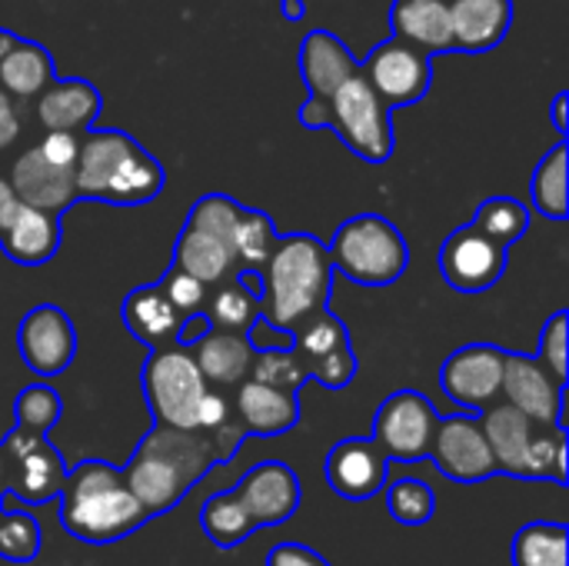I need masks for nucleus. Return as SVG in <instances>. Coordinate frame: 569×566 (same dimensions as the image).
<instances>
[{
  "label": "nucleus",
  "mask_w": 569,
  "mask_h": 566,
  "mask_svg": "<svg viewBox=\"0 0 569 566\" xmlns=\"http://www.w3.org/2000/svg\"><path fill=\"white\" fill-rule=\"evenodd\" d=\"M217 464H223V457L207 430L153 424V430L137 444L133 457L127 460V467H120V474L153 520L180 507V500Z\"/></svg>",
  "instance_id": "obj_1"
},
{
  "label": "nucleus",
  "mask_w": 569,
  "mask_h": 566,
  "mask_svg": "<svg viewBox=\"0 0 569 566\" xmlns=\"http://www.w3.org/2000/svg\"><path fill=\"white\" fill-rule=\"evenodd\" d=\"M260 274V317L273 327L293 330L327 307L333 290V260L313 234L277 237L273 254Z\"/></svg>",
  "instance_id": "obj_2"
},
{
  "label": "nucleus",
  "mask_w": 569,
  "mask_h": 566,
  "mask_svg": "<svg viewBox=\"0 0 569 566\" xmlns=\"http://www.w3.org/2000/svg\"><path fill=\"white\" fill-rule=\"evenodd\" d=\"M167 173L160 160L123 130H83L73 163L77 200L140 207L160 197Z\"/></svg>",
  "instance_id": "obj_3"
},
{
  "label": "nucleus",
  "mask_w": 569,
  "mask_h": 566,
  "mask_svg": "<svg viewBox=\"0 0 569 566\" xmlns=\"http://www.w3.org/2000/svg\"><path fill=\"white\" fill-rule=\"evenodd\" d=\"M60 524L83 544H117L150 524L123 474L107 460H83L67 470L60 487Z\"/></svg>",
  "instance_id": "obj_4"
},
{
  "label": "nucleus",
  "mask_w": 569,
  "mask_h": 566,
  "mask_svg": "<svg viewBox=\"0 0 569 566\" xmlns=\"http://www.w3.org/2000/svg\"><path fill=\"white\" fill-rule=\"evenodd\" d=\"M333 270L363 287H390L410 267V247L400 227L380 214H360L337 227L330 240Z\"/></svg>",
  "instance_id": "obj_5"
},
{
  "label": "nucleus",
  "mask_w": 569,
  "mask_h": 566,
  "mask_svg": "<svg viewBox=\"0 0 569 566\" xmlns=\"http://www.w3.org/2000/svg\"><path fill=\"white\" fill-rule=\"evenodd\" d=\"M140 387L147 397V407L157 424L163 427H197V407L207 394V380L193 360V350L183 344H167L153 347L143 370H140Z\"/></svg>",
  "instance_id": "obj_6"
},
{
  "label": "nucleus",
  "mask_w": 569,
  "mask_h": 566,
  "mask_svg": "<svg viewBox=\"0 0 569 566\" xmlns=\"http://www.w3.org/2000/svg\"><path fill=\"white\" fill-rule=\"evenodd\" d=\"M390 110L393 107L357 70L330 97V127L367 163H387L397 143Z\"/></svg>",
  "instance_id": "obj_7"
},
{
  "label": "nucleus",
  "mask_w": 569,
  "mask_h": 566,
  "mask_svg": "<svg viewBox=\"0 0 569 566\" xmlns=\"http://www.w3.org/2000/svg\"><path fill=\"white\" fill-rule=\"evenodd\" d=\"M3 457V497H13L27 507H43L60 497L67 480V464L60 450L47 440V434L13 427L0 440Z\"/></svg>",
  "instance_id": "obj_8"
},
{
  "label": "nucleus",
  "mask_w": 569,
  "mask_h": 566,
  "mask_svg": "<svg viewBox=\"0 0 569 566\" xmlns=\"http://www.w3.org/2000/svg\"><path fill=\"white\" fill-rule=\"evenodd\" d=\"M437 407L420 390H397L390 394L373 417V444L383 450L387 460L417 464L430 457L433 434H437Z\"/></svg>",
  "instance_id": "obj_9"
},
{
  "label": "nucleus",
  "mask_w": 569,
  "mask_h": 566,
  "mask_svg": "<svg viewBox=\"0 0 569 566\" xmlns=\"http://www.w3.org/2000/svg\"><path fill=\"white\" fill-rule=\"evenodd\" d=\"M503 357L507 350L497 344H467L453 350L440 367V387L443 394L473 414H483L490 404L500 400L503 387Z\"/></svg>",
  "instance_id": "obj_10"
},
{
  "label": "nucleus",
  "mask_w": 569,
  "mask_h": 566,
  "mask_svg": "<svg viewBox=\"0 0 569 566\" xmlns=\"http://www.w3.org/2000/svg\"><path fill=\"white\" fill-rule=\"evenodd\" d=\"M360 73L390 107H403V103H417L430 90L433 63H430V53L393 37L370 50Z\"/></svg>",
  "instance_id": "obj_11"
},
{
  "label": "nucleus",
  "mask_w": 569,
  "mask_h": 566,
  "mask_svg": "<svg viewBox=\"0 0 569 566\" xmlns=\"http://www.w3.org/2000/svg\"><path fill=\"white\" fill-rule=\"evenodd\" d=\"M507 250V244L487 237L473 224L457 227L440 247V274L460 294H483L503 277Z\"/></svg>",
  "instance_id": "obj_12"
},
{
  "label": "nucleus",
  "mask_w": 569,
  "mask_h": 566,
  "mask_svg": "<svg viewBox=\"0 0 569 566\" xmlns=\"http://www.w3.org/2000/svg\"><path fill=\"white\" fill-rule=\"evenodd\" d=\"M430 460L440 467V474L453 484H483L497 477V460L490 454L487 434L480 417H440Z\"/></svg>",
  "instance_id": "obj_13"
},
{
  "label": "nucleus",
  "mask_w": 569,
  "mask_h": 566,
  "mask_svg": "<svg viewBox=\"0 0 569 566\" xmlns=\"http://www.w3.org/2000/svg\"><path fill=\"white\" fill-rule=\"evenodd\" d=\"M17 347L37 377H57L63 374L77 357V330L63 307L57 304H37L23 314L17 330Z\"/></svg>",
  "instance_id": "obj_14"
},
{
  "label": "nucleus",
  "mask_w": 569,
  "mask_h": 566,
  "mask_svg": "<svg viewBox=\"0 0 569 566\" xmlns=\"http://www.w3.org/2000/svg\"><path fill=\"white\" fill-rule=\"evenodd\" d=\"M323 477L337 497L350 504H363L383 494L390 477V460L373 444V437H347L327 454Z\"/></svg>",
  "instance_id": "obj_15"
},
{
  "label": "nucleus",
  "mask_w": 569,
  "mask_h": 566,
  "mask_svg": "<svg viewBox=\"0 0 569 566\" xmlns=\"http://www.w3.org/2000/svg\"><path fill=\"white\" fill-rule=\"evenodd\" d=\"M233 494L257 524V530L283 527L300 507V480L283 460H263L250 467L233 487Z\"/></svg>",
  "instance_id": "obj_16"
},
{
  "label": "nucleus",
  "mask_w": 569,
  "mask_h": 566,
  "mask_svg": "<svg viewBox=\"0 0 569 566\" xmlns=\"http://www.w3.org/2000/svg\"><path fill=\"white\" fill-rule=\"evenodd\" d=\"M60 247V217L17 200L0 203V250L20 267H43Z\"/></svg>",
  "instance_id": "obj_17"
},
{
  "label": "nucleus",
  "mask_w": 569,
  "mask_h": 566,
  "mask_svg": "<svg viewBox=\"0 0 569 566\" xmlns=\"http://www.w3.org/2000/svg\"><path fill=\"white\" fill-rule=\"evenodd\" d=\"M563 390H567V384H560L537 357H527V354L503 357L500 400L513 404L530 420L563 424Z\"/></svg>",
  "instance_id": "obj_18"
},
{
  "label": "nucleus",
  "mask_w": 569,
  "mask_h": 566,
  "mask_svg": "<svg viewBox=\"0 0 569 566\" xmlns=\"http://www.w3.org/2000/svg\"><path fill=\"white\" fill-rule=\"evenodd\" d=\"M10 193L30 207H40L47 214H63L77 203L73 187V167H60L50 157L40 153V147H27L10 170Z\"/></svg>",
  "instance_id": "obj_19"
},
{
  "label": "nucleus",
  "mask_w": 569,
  "mask_h": 566,
  "mask_svg": "<svg viewBox=\"0 0 569 566\" xmlns=\"http://www.w3.org/2000/svg\"><path fill=\"white\" fill-rule=\"evenodd\" d=\"M233 410L250 437H280L297 427L300 397H297V390L270 387V384L247 377L243 384H237Z\"/></svg>",
  "instance_id": "obj_20"
},
{
  "label": "nucleus",
  "mask_w": 569,
  "mask_h": 566,
  "mask_svg": "<svg viewBox=\"0 0 569 566\" xmlns=\"http://www.w3.org/2000/svg\"><path fill=\"white\" fill-rule=\"evenodd\" d=\"M100 90L83 77H63L50 80L37 93V120L43 130H67L83 133L97 123L100 113Z\"/></svg>",
  "instance_id": "obj_21"
},
{
  "label": "nucleus",
  "mask_w": 569,
  "mask_h": 566,
  "mask_svg": "<svg viewBox=\"0 0 569 566\" xmlns=\"http://www.w3.org/2000/svg\"><path fill=\"white\" fill-rule=\"evenodd\" d=\"M480 424H483V434H487V444H490V454L497 460V474H507V477H527V454H530V440L537 434V420H530L523 410H517L513 404L507 400H497L490 404L483 414H480Z\"/></svg>",
  "instance_id": "obj_22"
},
{
  "label": "nucleus",
  "mask_w": 569,
  "mask_h": 566,
  "mask_svg": "<svg viewBox=\"0 0 569 566\" xmlns=\"http://www.w3.org/2000/svg\"><path fill=\"white\" fill-rule=\"evenodd\" d=\"M453 50L487 53L503 43L513 23V0H447Z\"/></svg>",
  "instance_id": "obj_23"
},
{
  "label": "nucleus",
  "mask_w": 569,
  "mask_h": 566,
  "mask_svg": "<svg viewBox=\"0 0 569 566\" xmlns=\"http://www.w3.org/2000/svg\"><path fill=\"white\" fill-rule=\"evenodd\" d=\"M360 70L353 50L330 30H310L300 43V73L317 100H330L333 90Z\"/></svg>",
  "instance_id": "obj_24"
},
{
  "label": "nucleus",
  "mask_w": 569,
  "mask_h": 566,
  "mask_svg": "<svg viewBox=\"0 0 569 566\" xmlns=\"http://www.w3.org/2000/svg\"><path fill=\"white\" fill-rule=\"evenodd\" d=\"M193 350V360L203 374V380L210 387H237L250 377V364H253V344L247 334H237V330H220V327H210L197 344H190Z\"/></svg>",
  "instance_id": "obj_25"
},
{
  "label": "nucleus",
  "mask_w": 569,
  "mask_h": 566,
  "mask_svg": "<svg viewBox=\"0 0 569 566\" xmlns=\"http://www.w3.org/2000/svg\"><path fill=\"white\" fill-rule=\"evenodd\" d=\"M120 317H123L127 330H130L140 344H147L150 350H153V347L177 344L180 320H183V317L173 310V304L167 300L160 280H157V284L133 287V290L123 297Z\"/></svg>",
  "instance_id": "obj_26"
},
{
  "label": "nucleus",
  "mask_w": 569,
  "mask_h": 566,
  "mask_svg": "<svg viewBox=\"0 0 569 566\" xmlns=\"http://www.w3.org/2000/svg\"><path fill=\"white\" fill-rule=\"evenodd\" d=\"M393 33L423 53H447L453 50V27L447 0H393L390 13Z\"/></svg>",
  "instance_id": "obj_27"
},
{
  "label": "nucleus",
  "mask_w": 569,
  "mask_h": 566,
  "mask_svg": "<svg viewBox=\"0 0 569 566\" xmlns=\"http://www.w3.org/2000/svg\"><path fill=\"white\" fill-rule=\"evenodd\" d=\"M173 267L193 274L197 280H203L207 287L227 280L230 274H237V257H233V244L200 230L193 224H183L177 247H173Z\"/></svg>",
  "instance_id": "obj_28"
},
{
  "label": "nucleus",
  "mask_w": 569,
  "mask_h": 566,
  "mask_svg": "<svg viewBox=\"0 0 569 566\" xmlns=\"http://www.w3.org/2000/svg\"><path fill=\"white\" fill-rule=\"evenodd\" d=\"M213 287L217 290L207 294V307H203L210 327L247 334L250 324L260 317V274L257 270H237Z\"/></svg>",
  "instance_id": "obj_29"
},
{
  "label": "nucleus",
  "mask_w": 569,
  "mask_h": 566,
  "mask_svg": "<svg viewBox=\"0 0 569 566\" xmlns=\"http://www.w3.org/2000/svg\"><path fill=\"white\" fill-rule=\"evenodd\" d=\"M53 80V57L37 40L17 37V43L0 57V90L10 100H33Z\"/></svg>",
  "instance_id": "obj_30"
},
{
  "label": "nucleus",
  "mask_w": 569,
  "mask_h": 566,
  "mask_svg": "<svg viewBox=\"0 0 569 566\" xmlns=\"http://www.w3.org/2000/svg\"><path fill=\"white\" fill-rule=\"evenodd\" d=\"M200 530L207 534V540L213 547L230 550V547L243 544L250 534H257V524L250 520V514L243 510L237 494L227 490V494L207 497V504L200 507Z\"/></svg>",
  "instance_id": "obj_31"
},
{
  "label": "nucleus",
  "mask_w": 569,
  "mask_h": 566,
  "mask_svg": "<svg viewBox=\"0 0 569 566\" xmlns=\"http://www.w3.org/2000/svg\"><path fill=\"white\" fill-rule=\"evenodd\" d=\"M567 163L569 150L567 140H560L533 170V180H530V197H533V207L550 217V220H567L569 217V190H567Z\"/></svg>",
  "instance_id": "obj_32"
},
{
  "label": "nucleus",
  "mask_w": 569,
  "mask_h": 566,
  "mask_svg": "<svg viewBox=\"0 0 569 566\" xmlns=\"http://www.w3.org/2000/svg\"><path fill=\"white\" fill-rule=\"evenodd\" d=\"M567 527L553 520H533L517 530L510 560L513 566H567Z\"/></svg>",
  "instance_id": "obj_33"
},
{
  "label": "nucleus",
  "mask_w": 569,
  "mask_h": 566,
  "mask_svg": "<svg viewBox=\"0 0 569 566\" xmlns=\"http://www.w3.org/2000/svg\"><path fill=\"white\" fill-rule=\"evenodd\" d=\"M343 347H350V334H347L343 320L337 314H330L327 307L317 310L313 317H307L300 327H293V354L300 357L303 370H307V364H313L333 350H343Z\"/></svg>",
  "instance_id": "obj_34"
},
{
  "label": "nucleus",
  "mask_w": 569,
  "mask_h": 566,
  "mask_svg": "<svg viewBox=\"0 0 569 566\" xmlns=\"http://www.w3.org/2000/svg\"><path fill=\"white\" fill-rule=\"evenodd\" d=\"M277 237L280 234H277L273 220L263 210L240 207V217H237V227H233V257H237V267L260 270L267 264V257L273 254Z\"/></svg>",
  "instance_id": "obj_35"
},
{
  "label": "nucleus",
  "mask_w": 569,
  "mask_h": 566,
  "mask_svg": "<svg viewBox=\"0 0 569 566\" xmlns=\"http://www.w3.org/2000/svg\"><path fill=\"white\" fill-rule=\"evenodd\" d=\"M523 480H553L567 487V430L563 424H540L530 454H527V477Z\"/></svg>",
  "instance_id": "obj_36"
},
{
  "label": "nucleus",
  "mask_w": 569,
  "mask_h": 566,
  "mask_svg": "<svg viewBox=\"0 0 569 566\" xmlns=\"http://www.w3.org/2000/svg\"><path fill=\"white\" fill-rule=\"evenodd\" d=\"M473 227L510 247L530 230V210L517 197H487L473 214Z\"/></svg>",
  "instance_id": "obj_37"
},
{
  "label": "nucleus",
  "mask_w": 569,
  "mask_h": 566,
  "mask_svg": "<svg viewBox=\"0 0 569 566\" xmlns=\"http://www.w3.org/2000/svg\"><path fill=\"white\" fill-rule=\"evenodd\" d=\"M387 510L400 527H423L437 514V494L427 480L403 477L387 487Z\"/></svg>",
  "instance_id": "obj_38"
},
{
  "label": "nucleus",
  "mask_w": 569,
  "mask_h": 566,
  "mask_svg": "<svg viewBox=\"0 0 569 566\" xmlns=\"http://www.w3.org/2000/svg\"><path fill=\"white\" fill-rule=\"evenodd\" d=\"M43 544L40 524L27 514L0 507V557L10 564H30L37 560Z\"/></svg>",
  "instance_id": "obj_39"
},
{
  "label": "nucleus",
  "mask_w": 569,
  "mask_h": 566,
  "mask_svg": "<svg viewBox=\"0 0 569 566\" xmlns=\"http://www.w3.org/2000/svg\"><path fill=\"white\" fill-rule=\"evenodd\" d=\"M60 394L47 384H30L17 394V404H13V417H17V427H27V430H37V434H50V427L60 420Z\"/></svg>",
  "instance_id": "obj_40"
},
{
  "label": "nucleus",
  "mask_w": 569,
  "mask_h": 566,
  "mask_svg": "<svg viewBox=\"0 0 569 566\" xmlns=\"http://www.w3.org/2000/svg\"><path fill=\"white\" fill-rule=\"evenodd\" d=\"M250 377L270 387H283V390H300L307 384V370L300 364V357L293 354V347H280V350H257L253 364H250Z\"/></svg>",
  "instance_id": "obj_41"
},
{
  "label": "nucleus",
  "mask_w": 569,
  "mask_h": 566,
  "mask_svg": "<svg viewBox=\"0 0 569 566\" xmlns=\"http://www.w3.org/2000/svg\"><path fill=\"white\" fill-rule=\"evenodd\" d=\"M160 287L167 294V300L173 304V310L180 317H190V314H200L207 307V294L210 287L203 280H197L193 274L180 270V267H170L163 277H160Z\"/></svg>",
  "instance_id": "obj_42"
},
{
  "label": "nucleus",
  "mask_w": 569,
  "mask_h": 566,
  "mask_svg": "<svg viewBox=\"0 0 569 566\" xmlns=\"http://www.w3.org/2000/svg\"><path fill=\"white\" fill-rule=\"evenodd\" d=\"M569 314L567 310H557L550 320H547V327H543V334H540V350H537V360L560 380V384H567V347H569Z\"/></svg>",
  "instance_id": "obj_43"
},
{
  "label": "nucleus",
  "mask_w": 569,
  "mask_h": 566,
  "mask_svg": "<svg viewBox=\"0 0 569 566\" xmlns=\"http://www.w3.org/2000/svg\"><path fill=\"white\" fill-rule=\"evenodd\" d=\"M360 370V360L353 354V347H343V350H333L313 364H307V380H317L323 384L327 390H343Z\"/></svg>",
  "instance_id": "obj_44"
},
{
  "label": "nucleus",
  "mask_w": 569,
  "mask_h": 566,
  "mask_svg": "<svg viewBox=\"0 0 569 566\" xmlns=\"http://www.w3.org/2000/svg\"><path fill=\"white\" fill-rule=\"evenodd\" d=\"M237 420V410H233V400L220 390V387H207L200 407H197V427L200 430H217L223 424Z\"/></svg>",
  "instance_id": "obj_45"
},
{
  "label": "nucleus",
  "mask_w": 569,
  "mask_h": 566,
  "mask_svg": "<svg viewBox=\"0 0 569 566\" xmlns=\"http://www.w3.org/2000/svg\"><path fill=\"white\" fill-rule=\"evenodd\" d=\"M43 157H50L60 167H73L77 163V150H80V133H67V130H47L43 140L37 143Z\"/></svg>",
  "instance_id": "obj_46"
},
{
  "label": "nucleus",
  "mask_w": 569,
  "mask_h": 566,
  "mask_svg": "<svg viewBox=\"0 0 569 566\" xmlns=\"http://www.w3.org/2000/svg\"><path fill=\"white\" fill-rule=\"evenodd\" d=\"M267 566H333V564H330V560H323L313 547L297 544V540H287V544H277V547L267 554Z\"/></svg>",
  "instance_id": "obj_47"
},
{
  "label": "nucleus",
  "mask_w": 569,
  "mask_h": 566,
  "mask_svg": "<svg viewBox=\"0 0 569 566\" xmlns=\"http://www.w3.org/2000/svg\"><path fill=\"white\" fill-rule=\"evenodd\" d=\"M207 330H210V320H207V314H203V310H200V314H190V317H183V320H180L177 344L190 347V344H197V340H200Z\"/></svg>",
  "instance_id": "obj_48"
},
{
  "label": "nucleus",
  "mask_w": 569,
  "mask_h": 566,
  "mask_svg": "<svg viewBox=\"0 0 569 566\" xmlns=\"http://www.w3.org/2000/svg\"><path fill=\"white\" fill-rule=\"evenodd\" d=\"M17 133H20V120H17V113L10 107V97L0 90V143L7 147Z\"/></svg>",
  "instance_id": "obj_49"
},
{
  "label": "nucleus",
  "mask_w": 569,
  "mask_h": 566,
  "mask_svg": "<svg viewBox=\"0 0 569 566\" xmlns=\"http://www.w3.org/2000/svg\"><path fill=\"white\" fill-rule=\"evenodd\" d=\"M550 117H553V130H557V137H567L569 133V93L567 90H560V93L553 97Z\"/></svg>",
  "instance_id": "obj_50"
},
{
  "label": "nucleus",
  "mask_w": 569,
  "mask_h": 566,
  "mask_svg": "<svg viewBox=\"0 0 569 566\" xmlns=\"http://www.w3.org/2000/svg\"><path fill=\"white\" fill-rule=\"evenodd\" d=\"M13 43H17V33H10V30H3V27H0V57H3Z\"/></svg>",
  "instance_id": "obj_51"
},
{
  "label": "nucleus",
  "mask_w": 569,
  "mask_h": 566,
  "mask_svg": "<svg viewBox=\"0 0 569 566\" xmlns=\"http://www.w3.org/2000/svg\"><path fill=\"white\" fill-rule=\"evenodd\" d=\"M283 13L290 17V20H297L303 10H300V0H283Z\"/></svg>",
  "instance_id": "obj_52"
},
{
  "label": "nucleus",
  "mask_w": 569,
  "mask_h": 566,
  "mask_svg": "<svg viewBox=\"0 0 569 566\" xmlns=\"http://www.w3.org/2000/svg\"><path fill=\"white\" fill-rule=\"evenodd\" d=\"M7 197H10V183H7V180L0 177V203H3Z\"/></svg>",
  "instance_id": "obj_53"
},
{
  "label": "nucleus",
  "mask_w": 569,
  "mask_h": 566,
  "mask_svg": "<svg viewBox=\"0 0 569 566\" xmlns=\"http://www.w3.org/2000/svg\"><path fill=\"white\" fill-rule=\"evenodd\" d=\"M0 500H3V457H0Z\"/></svg>",
  "instance_id": "obj_54"
},
{
  "label": "nucleus",
  "mask_w": 569,
  "mask_h": 566,
  "mask_svg": "<svg viewBox=\"0 0 569 566\" xmlns=\"http://www.w3.org/2000/svg\"><path fill=\"white\" fill-rule=\"evenodd\" d=\"M0 150H3V143H0Z\"/></svg>",
  "instance_id": "obj_55"
}]
</instances>
